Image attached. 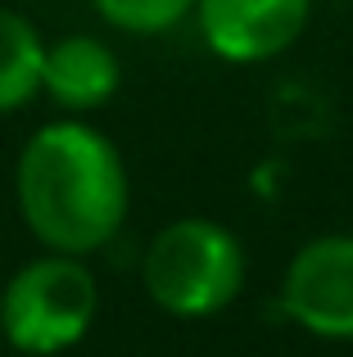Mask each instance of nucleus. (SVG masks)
Segmentation results:
<instances>
[{
  "label": "nucleus",
  "mask_w": 353,
  "mask_h": 357,
  "mask_svg": "<svg viewBox=\"0 0 353 357\" xmlns=\"http://www.w3.org/2000/svg\"><path fill=\"white\" fill-rule=\"evenodd\" d=\"M281 303L299 331L317 340H353V236L299 244L281 280Z\"/></svg>",
  "instance_id": "4"
},
{
  "label": "nucleus",
  "mask_w": 353,
  "mask_h": 357,
  "mask_svg": "<svg viewBox=\"0 0 353 357\" xmlns=\"http://www.w3.org/2000/svg\"><path fill=\"white\" fill-rule=\"evenodd\" d=\"M141 280L154 307L204 321L227 312L245 289V244L213 218H176L145 244Z\"/></svg>",
  "instance_id": "2"
},
{
  "label": "nucleus",
  "mask_w": 353,
  "mask_h": 357,
  "mask_svg": "<svg viewBox=\"0 0 353 357\" xmlns=\"http://www.w3.org/2000/svg\"><path fill=\"white\" fill-rule=\"evenodd\" d=\"M18 218L54 253H100L127 222L132 185L123 154L91 122H45L14 167Z\"/></svg>",
  "instance_id": "1"
},
{
  "label": "nucleus",
  "mask_w": 353,
  "mask_h": 357,
  "mask_svg": "<svg viewBox=\"0 0 353 357\" xmlns=\"http://www.w3.org/2000/svg\"><path fill=\"white\" fill-rule=\"evenodd\" d=\"M45 41L18 9L0 5V114H18L41 91Z\"/></svg>",
  "instance_id": "7"
},
{
  "label": "nucleus",
  "mask_w": 353,
  "mask_h": 357,
  "mask_svg": "<svg viewBox=\"0 0 353 357\" xmlns=\"http://www.w3.org/2000/svg\"><path fill=\"white\" fill-rule=\"evenodd\" d=\"M100 312V285L77 253L45 249L0 289V335L27 357H54L87 340Z\"/></svg>",
  "instance_id": "3"
},
{
  "label": "nucleus",
  "mask_w": 353,
  "mask_h": 357,
  "mask_svg": "<svg viewBox=\"0 0 353 357\" xmlns=\"http://www.w3.org/2000/svg\"><path fill=\"white\" fill-rule=\"evenodd\" d=\"M118 54L109 50L100 36H59L45 45V63H41V91L68 114H91L105 109L118 96Z\"/></svg>",
  "instance_id": "6"
},
{
  "label": "nucleus",
  "mask_w": 353,
  "mask_h": 357,
  "mask_svg": "<svg viewBox=\"0 0 353 357\" xmlns=\"http://www.w3.org/2000/svg\"><path fill=\"white\" fill-rule=\"evenodd\" d=\"M209 50L227 63H267L303 36L313 0H195Z\"/></svg>",
  "instance_id": "5"
},
{
  "label": "nucleus",
  "mask_w": 353,
  "mask_h": 357,
  "mask_svg": "<svg viewBox=\"0 0 353 357\" xmlns=\"http://www.w3.org/2000/svg\"><path fill=\"white\" fill-rule=\"evenodd\" d=\"M91 5L109 27L132 36H163L186 14H195V0H91Z\"/></svg>",
  "instance_id": "8"
}]
</instances>
